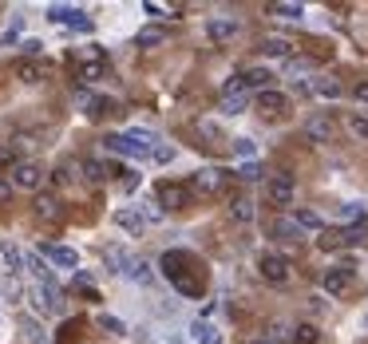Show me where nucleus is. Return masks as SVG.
I'll return each instance as SVG.
<instances>
[{
    "mask_svg": "<svg viewBox=\"0 0 368 344\" xmlns=\"http://www.w3.org/2000/svg\"><path fill=\"white\" fill-rule=\"evenodd\" d=\"M162 277L175 285L182 297H202L206 293V281H202V269H198V257L186 250H166L162 253Z\"/></svg>",
    "mask_w": 368,
    "mask_h": 344,
    "instance_id": "f257e3e1",
    "label": "nucleus"
},
{
    "mask_svg": "<svg viewBox=\"0 0 368 344\" xmlns=\"http://www.w3.org/2000/svg\"><path fill=\"white\" fill-rule=\"evenodd\" d=\"M103 147L115 151V155H127V158H151V151L159 147V139H155V131H147V127H131L123 135H107Z\"/></svg>",
    "mask_w": 368,
    "mask_h": 344,
    "instance_id": "f03ea898",
    "label": "nucleus"
},
{
    "mask_svg": "<svg viewBox=\"0 0 368 344\" xmlns=\"http://www.w3.org/2000/svg\"><path fill=\"white\" fill-rule=\"evenodd\" d=\"M257 273H261V281H270L273 289H285L293 281V261H289L285 253H261L257 257Z\"/></svg>",
    "mask_w": 368,
    "mask_h": 344,
    "instance_id": "7ed1b4c3",
    "label": "nucleus"
},
{
    "mask_svg": "<svg viewBox=\"0 0 368 344\" xmlns=\"http://www.w3.org/2000/svg\"><path fill=\"white\" fill-rule=\"evenodd\" d=\"M76 60H80L76 76H80L83 83H96V79L107 76V52H103L99 44H83L80 52H76Z\"/></svg>",
    "mask_w": 368,
    "mask_h": 344,
    "instance_id": "20e7f679",
    "label": "nucleus"
},
{
    "mask_svg": "<svg viewBox=\"0 0 368 344\" xmlns=\"http://www.w3.org/2000/svg\"><path fill=\"white\" fill-rule=\"evenodd\" d=\"M48 20L60 24V28H76V32H91V16L76 8V4H52L48 8Z\"/></svg>",
    "mask_w": 368,
    "mask_h": 344,
    "instance_id": "39448f33",
    "label": "nucleus"
},
{
    "mask_svg": "<svg viewBox=\"0 0 368 344\" xmlns=\"http://www.w3.org/2000/svg\"><path fill=\"white\" fill-rule=\"evenodd\" d=\"M266 194H270L273 206H293V198H297V182H293V174L273 171L270 178H266Z\"/></svg>",
    "mask_w": 368,
    "mask_h": 344,
    "instance_id": "423d86ee",
    "label": "nucleus"
},
{
    "mask_svg": "<svg viewBox=\"0 0 368 344\" xmlns=\"http://www.w3.org/2000/svg\"><path fill=\"white\" fill-rule=\"evenodd\" d=\"M241 36V20L238 16H210L206 20V40L210 44H230Z\"/></svg>",
    "mask_w": 368,
    "mask_h": 344,
    "instance_id": "0eeeda50",
    "label": "nucleus"
},
{
    "mask_svg": "<svg viewBox=\"0 0 368 344\" xmlns=\"http://www.w3.org/2000/svg\"><path fill=\"white\" fill-rule=\"evenodd\" d=\"M301 135L309 142H313V147H325V142H333V135H336V123L333 119H329V115H309V119H305V127H301Z\"/></svg>",
    "mask_w": 368,
    "mask_h": 344,
    "instance_id": "6e6552de",
    "label": "nucleus"
},
{
    "mask_svg": "<svg viewBox=\"0 0 368 344\" xmlns=\"http://www.w3.org/2000/svg\"><path fill=\"white\" fill-rule=\"evenodd\" d=\"M8 182H12V190H40L44 186V166L40 162H17Z\"/></svg>",
    "mask_w": 368,
    "mask_h": 344,
    "instance_id": "1a4fd4ad",
    "label": "nucleus"
},
{
    "mask_svg": "<svg viewBox=\"0 0 368 344\" xmlns=\"http://www.w3.org/2000/svg\"><path fill=\"white\" fill-rule=\"evenodd\" d=\"M32 305H36V313H44V316L64 313V293H60V285H36Z\"/></svg>",
    "mask_w": 368,
    "mask_h": 344,
    "instance_id": "9d476101",
    "label": "nucleus"
},
{
    "mask_svg": "<svg viewBox=\"0 0 368 344\" xmlns=\"http://www.w3.org/2000/svg\"><path fill=\"white\" fill-rule=\"evenodd\" d=\"M226 214H230V222H238V226H250V222L257 218L254 198H250L246 190H234V194L226 198Z\"/></svg>",
    "mask_w": 368,
    "mask_h": 344,
    "instance_id": "9b49d317",
    "label": "nucleus"
},
{
    "mask_svg": "<svg viewBox=\"0 0 368 344\" xmlns=\"http://www.w3.org/2000/svg\"><path fill=\"white\" fill-rule=\"evenodd\" d=\"M349 285H352V266H333V269L321 273V289H325L329 297H340Z\"/></svg>",
    "mask_w": 368,
    "mask_h": 344,
    "instance_id": "f8f14e48",
    "label": "nucleus"
},
{
    "mask_svg": "<svg viewBox=\"0 0 368 344\" xmlns=\"http://www.w3.org/2000/svg\"><path fill=\"white\" fill-rule=\"evenodd\" d=\"M238 79H241V87H246V92L261 95V92H273V79H277V76H273L270 67H241Z\"/></svg>",
    "mask_w": 368,
    "mask_h": 344,
    "instance_id": "ddd939ff",
    "label": "nucleus"
},
{
    "mask_svg": "<svg viewBox=\"0 0 368 344\" xmlns=\"http://www.w3.org/2000/svg\"><path fill=\"white\" fill-rule=\"evenodd\" d=\"M257 111L266 119H285L289 115V95L285 92H261L257 95Z\"/></svg>",
    "mask_w": 368,
    "mask_h": 344,
    "instance_id": "4468645a",
    "label": "nucleus"
},
{
    "mask_svg": "<svg viewBox=\"0 0 368 344\" xmlns=\"http://www.w3.org/2000/svg\"><path fill=\"white\" fill-rule=\"evenodd\" d=\"M115 226H119L123 234L139 237L147 230V218H143V210H139V206H119V210H115Z\"/></svg>",
    "mask_w": 368,
    "mask_h": 344,
    "instance_id": "2eb2a0df",
    "label": "nucleus"
},
{
    "mask_svg": "<svg viewBox=\"0 0 368 344\" xmlns=\"http://www.w3.org/2000/svg\"><path fill=\"white\" fill-rule=\"evenodd\" d=\"M186 341L191 344H222V332H218L214 321L198 316V321H191V329H186Z\"/></svg>",
    "mask_w": 368,
    "mask_h": 344,
    "instance_id": "dca6fc26",
    "label": "nucleus"
},
{
    "mask_svg": "<svg viewBox=\"0 0 368 344\" xmlns=\"http://www.w3.org/2000/svg\"><path fill=\"white\" fill-rule=\"evenodd\" d=\"M155 198H159L162 210H182V206H186V186H178V182H159V186H155Z\"/></svg>",
    "mask_w": 368,
    "mask_h": 344,
    "instance_id": "f3484780",
    "label": "nucleus"
},
{
    "mask_svg": "<svg viewBox=\"0 0 368 344\" xmlns=\"http://www.w3.org/2000/svg\"><path fill=\"white\" fill-rule=\"evenodd\" d=\"M222 174H226V171L202 166V171H194V174H191V190H194V194H214V190L222 186Z\"/></svg>",
    "mask_w": 368,
    "mask_h": 344,
    "instance_id": "a211bd4d",
    "label": "nucleus"
},
{
    "mask_svg": "<svg viewBox=\"0 0 368 344\" xmlns=\"http://www.w3.org/2000/svg\"><path fill=\"white\" fill-rule=\"evenodd\" d=\"M293 40H289V36H266V40H261V44H257V52H261V56H273V60H289V56H293Z\"/></svg>",
    "mask_w": 368,
    "mask_h": 344,
    "instance_id": "6ab92c4d",
    "label": "nucleus"
},
{
    "mask_svg": "<svg viewBox=\"0 0 368 344\" xmlns=\"http://www.w3.org/2000/svg\"><path fill=\"white\" fill-rule=\"evenodd\" d=\"M32 210H36V218L40 222H60L64 218V206H60L56 194H40V198L32 202Z\"/></svg>",
    "mask_w": 368,
    "mask_h": 344,
    "instance_id": "aec40b11",
    "label": "nucleus"
},
{
    "mask_svg": "<svg viewBox=\"0 0 368 344\" xmlns=\"http://www.w3.org/2000/svg\"><path fill=\"white\" fill-rule=\"evenodd\" d=\"M103 261H107V269H111V273H123V277H127V269H131V261H135V253L123 250V246H107V250H103Z\"/></svg>",
    "mask_w": 368,
    "mask_h": 344,
    "instance_id": "412c9836",
    "label": "nucleus"
},
{
    "mask_svg": "<svg viewBox=\"0 0 368 344\" xmlns=\"http://www.w3.org/2000/svg\"><path fill=\"white\" fill-rule=\"evenodd\" d=\"M44 257H48L52 266H60V269H76V266H80V253L72 250V246H44Z\"/></svg>",
    "mask_w": 368,
    "mask_h": 344,
    "instance_id": "4be33fe9",
    "label": "nucleus"
},
{
    "mask_svg": "<svg viewBox=\"0 0 368 344\" xmlns=\"http://www.w3.org/2000/svg\"><path fill=\"white\" fill-rule=\"evenodd\" d=\"M17 76L24 79V83H44V79H48V63L44 60H20Z\"/></svg>",
    "mask_w": 368,
    "mask_h": 344,
    "instance_id": "5701e85b",
    "label": "nucleus"
},
{
    "mask_svg": "<svg viewBox=\"0 0 368 344\" xmlns=\"http://www.w3.org/2000/svg\"><path fill=\"white\" fill-rule=\"evenodd\" d=\"M293 222H297L301 230H313V234H325V230H329L325 218H321L317 210H309V206H297V210H293Z\"/></svg>",
    "mask_w": 368,
    "mask_h": 344,
    "instance_id": "b1692460",
    "label": "nucleus"
},
{
    "mask_svg": "<svg viewBox=\"0 0 368 344\" xmlns=\"http://www.w3.org/2000/svg\"><path fill=\"white\" fill-rule=\"evenodd\" d=\"M345 127H349V135L356 142H368V115L365 111H349V115H345Z\"/></svg>",
    "mask_w": 368,
    "mask_h": 344,
    "instance_id": "393cba45",
    "label": "nucleus"
},
{
    "mask_svg": "<svg viewBox=\"0 0 368 344\" xmlns=\"http://www.w3.org/2000/svg\"><path fill=\"white\" fill-rule=\"evenodd\" d=\"M321 341V329L313 321H301V325H293V344H317Z\"/></svg>",
    "mask_w": 368,
    "mask_h": 344,
    "instance_id": "a878e982",
    "label": "nucleus"
},
{
    "mask_svg": "<svg viewBox=\"0 0 368 344\" xmlns=\"http://www.w3.org/2000/svg\"><path fill=\"white\" fill-rule=\"evenodd\" d=\"M250 92H241V95H226L222 99V115H241V111H250Z\"/></svg>",
    "mask_w": 368,
    "mask_h": 344,
    "instance_id": "bb28decb",
    "label": "nucleus"
},
{
    "mask_svg": "<svg viewBox=\"0 0 368 344\" xmlns=\"http://www.w3.org/2000/svg\"><path fill=\"white\" fill-rule=\"evenodd\" d=\"M127 281H135V285H151V281H155V273H151V266H147L143 257H135V261H131Z\"/></svg>",
    "mask_w": 368,
    "mask_h": 344,
    "instance_id": "cd10ccee",
    "label": "nucleus"
},
{
    "mask_svg": "<svg viewBox=\"0 0 368 344\" xmlns=\"http://www.w3.org/2000/svg\"><path fill=\"white\" fill-rule=\"evenodd\" d=\"M266 12H270V16H281V20H305V8H301V4H281V0H277V4H270Z\"/></svg>",
    "mask_w": 368,
    "mask_h": 344,
    "instance_id": "c85d7f7f",
    "label": "nucleus"
},
{
    "mask_svg": "<svg viewBox=\"0 0 368 344\" xmlns=\"http://www.w3.org/2000/svg\"><path fill=\"white\" fill-rule=\"evenodd\" d=\"M20 332L28 336V344H48V336H44V329L36 325L32 316H20Z\"/></svg>",
    "mask_w": 368,
    "mask_h": 344,
    "instance_id": "c756f323",
    "label": "nucleus"
},
{
    "mask_svg": "<svg viewBox=\"0 0 368 344\" xmlns=\"http://www.w3.org/2000/svg\"><path fill=\"white\" fill-rule=\"evenodd\" d=\"M99 329L107 332V336H127V325H123L119 316H111V313H103V316H99Z\"/></svg>",
    "mask_w": 368,
    "mask_h": 344,
    "instance_id": "7c9ffc66",
    "label": "nucleus"
},
{
    "mask_svg": "<svg viewBox=\"0 0 368 344\" xmlns=\"http://www.w3.org/2000/svg\"><path fill=\"white\" fill-rule=\"evenodd\" d=\"M20 32H24V16H17V20H12L8 28L0 32V47H12V44L20 40Z\"/></svg>",
    "mask_w": 368,
    "mask_h": 344,
    "instance_id": "2f4dec72",
    "label": "nucleus"
},
{
    "mask_svg": "<svg viewBox=\"0 0 368 344\" xmlns=\"http://www.w3.org/2000/svg\"><path fill=\"white\" fill-rule=\"evenodd\" d=\"M83 174H87L91 182H103V178H107V174H115V171H111V166H103L99 158H87V162H83Z\"/></svg>",
    "mask_w": 368,
    "mask_h": 344,
    "instance_id": "473e14b6",
    "label": "nucleus"
},
{
    "mask_svg": "<svg viewBox=\"0 0 368 344\" xmlns=\"http://www.w3.org/2000/svg\"><path fill=\"white\" fill-rule=\"evenodd\" d=\"M0 253H4V261H8V269H12V273H20V269H24V253H20L12 241H4V246H0Z\"/></svg>",
    "mask_w": 368,
    "mask_h": 344,
    "instance_id": "72a5a7b5",
    "label": "nucleus"
},
{
    "mask_svg": "<svg viewBox=\"0 0 368 344\" xmlns=\"http://www.w3.org/2000/svg\"><path fill=\"white\" fill-rule=\"evenodd\" d=\"M139 44H143V47L166 44V28H155V24H151V28H143V32H139Z\"/></svg>",
    "mask_w": 368,
    "mask_h": 344,
    "instance_id": "f704fd0d",
    "label": "nucleus"
},
{
    "mask_svg": "<svg viewBox=\"0 0 368 344\" xmlns=\"http://www.w3.org/2000/svg\"><path fill=\"white\" fill-rule=\"evenodd\" d=\"M230 151H234L238 158H250V162H254V155H257V142H254V139H230Z\"/></svg>",
    "mask_w": 368,
    "mask_h": 344,
    "instance_id": "c9c22d12",
    "label": "nucleus"
},
{
    "mask_svg": "<svg viewBox=\"0 0 368 344\" xmlns=\"http://www.w3.org/2000/svg\"><path fill=\"white\" fill-rule=\"evenodd\" d=\"M266 341H270V344L293 341V332H289V325H285V321H273V325H270V332H266Z\"/></svg>",
    "mask_w": 368,
    "mask_h": 344,
    "instance_id": "e433bc0d",
    "label": "nucleus"
},
{
    "mask_svg": "<svg viewBox=\"0 0 368 344\" xmlns=\"http://www.w3.org/2000/svg\"><path fill=\"white\" fill-rule=\"evenodd\" d=\"M313 92L325 95V99H340V83H336V79H317V83H313Z\"/></svg>",
    "mask_w": 368,
    "mask_h": 344,
    "instance_id": "4c0bfd02",
    "label": "nucleus"
},
{
    "mask_svg": "<svg viewBox=\"0 0 368 344\" xmlns=\"http://www.w3.org/2000/svg\"><path fill=\"white\" fill-rule=\"evenodd\" d=\"M270 234H277V237H297V234H301V226H297L293 218H289V222H273Z\"/></svg>",
    "mask_w": 368,
    "mask_h": 344,
    "instance_id": "58836bf2",
    "label": "nucleus"
},
{
    "mask_svg": "<svg viewBox=\"0 0 368 344\" xmlns=\"http://www.w3.org/2000/svg\"><path fill=\"white\" fill-rule=\"evenodd\" d=\"M261 174H266V171H261V166H257V162H246V166H241V171L234 174V178H238V182H257V178H261Z\"/></svg>",
    "mask_w": 368,
    "mask_h": 344,
    "instance_id": "ea45409f",
    "label": "nucleus"
},
{
    "mask_svg": "<svg viewBox=\"0 0 368 344\" xmlns=\"http://www.w3.org/2000/svg\"><path fill=\"white\" fill-rule=\"evenodd\" d=\"M20 52H24L28 60H40V56H44V44H40V40H24V44H20Z\"/></svg>",
    "mask_w": 368,
    "mask_h": 344,
    "instance_id": "a19ab883",
    "label": "nucleus"
},
{
    "mask_svg": "<svg viewBox=\"0 0 368 344\" xmlns=\"http://www.w3.org/2000/svg\"><path fill=\"white\" fill-rule=\"evenodd\" d=\"M360 214H365L360 202H345V206H340V218H345V222H360Z\"/></svg>",
    "mask_w": 368,
    "mask_h": 344,
    "instance_id": "79ce46f5",
    "label": "nucleus"
},
{
    "mask_svg": "<svg viewBox=\"0 0 368 344\" xmlns=\"http://www.w3.org/2000/svg\"><path fill=\"white\" fill-rule=\"evenodd\" d=\"M151 158H155V162H171V158H175V147H166V142H159V147L151 151Z\"/></svg>",
    "mask_w": 368,
    "mask_h": 344,
    "instance_id": "37998d69",
    "label": "nucleus"
},
{
    "mask_svg": "<svg viewBox=\"0 0 368 344\" xmlns=\"http://www.w3.org/2000/svg\"><path fill=\"white\" fill-rule=\"evenodd\" d=\"M143 12L147 16H159V20H171V8H166V4H155V0H151V4H143Z\"/></svg>",
    "mask_w": 368,
    "mask_h": 344,
    "instance_id": "c03bdc74",
    "label": "nucleus"
},
{
    "mask_svg": "<svg viewBox=\"0 0 368 344\" xmlns=\"http://www.w3.org/2000/svg\"><path fill=\"white\" fill-rule=\"evenodd\" d=\"M139 210H143L147 222H162V206L159 202H147V206H139Z\"/></svg>",
    "mask_w": 368,
    "mask_h": 344,
    "instance_id": "a18cd8bd",
    "label": "nucleus"
},
{
    "mask_svg": "<svg viewBox=\"0 0 368 344\" xmlns=\"http://www.w3.org/2000/svg\"><path fill=\"white\" fill-rule=\"evenodd\" d=\"M352 99H356V103H368V79H360V83L352 87Z\"/></svg>",
    "mask_w": 368,
    "mask_h": 344,
    "instance_id": "49530a36",
    "label": "nucleus"
},
{
    "mask_svg": "<svg viewBox=\"0 0 368 344\" xmlns=\"http://www.w3.org/2000/svg\"><path fill=\"white\" fill-rule=\"evenodd\" d=\"M198 131H202L206 139H218V135H222V131H218V127L210 123V119H202V123H198Z\"/></svg>",
    "mask_w": 368,
    "mask_h": 344,
    "instance_id": "de8ad7c7",
    "label": "nucleus"
},
{
    "mask_svg": "<svg viewBox=\"0 0 368 344\" xmlns=\"http://www.w3.org/2000/svg\"><path fill=\"white\" fill-rule=\"evenodd\" d=\"M8 198H12V182H0V206H8Z\"/></svg>",
    "mask_w": 368,
    "mask_h": 344,
    "instance_id": "09e8293b",
    "label": "nucleus"
},
{
    "mask_svg": "<svg viewBox=\"0 0 368 344\" xmlns=\"http://www.w3.org/2000/svg\"><path fill=\"white\" fill-rule=\"evenodd\" d=\"M250 344H270V341H250Z\"/></svg>",
    "mask_w": 368,
    "mask_h": 344,
    "instance_id": "8fccbe9b",
    "label": "nucleus"
},
{
    "mask_svg": "<svg viewBox=\"0 0 368 344\" xmlns=\"http://www.w3.org/2000/svg\"><path fill=\"white\" fill-rule=\"evenodd\" d=\"M365 332H368V316H365Z\"/></svg>",
    "mask_w": 368,
    "mask_h": 344,
    "instance_id": "3c124183",
    "label": "nucleus"
}]
</instances>
